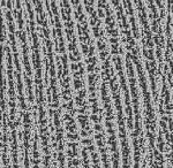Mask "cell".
Wrapping results in <instances>:
<instances>
[{
  "label": "cell",
  "mask_w": 173,
  "mask_h": 168,
  "mask_svg": "<svg viewBox=\"0 0 173 168\" xmlns=\"http://www.w3.org/2000/svg\"><path fill=\"white\" fill-rule=\"evenodd\" d=\"M61 13L64 18L65 25H66V35L69 42L75 40L74 31H73V21L71 18V7L68 4V0H61Z\"/></svg>",
  "instance_id": "obj_1"
},
{
  "label": "cell",
  "mask_w": 173,
  "mask_h": 168,
  "mask_svg": "<svg viewBox=\"0 0 173 168\" xmlns=\"http://www.w3.org/2000/svg\"><path fill=\"white\" fill-rule=\"evenodd\" d=\"M0 40L4 42L5 40V33H4V25H3V18L0 15Z\"/></svg>",
  "instance_id": "obj_2"
}]
</instances>
